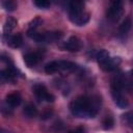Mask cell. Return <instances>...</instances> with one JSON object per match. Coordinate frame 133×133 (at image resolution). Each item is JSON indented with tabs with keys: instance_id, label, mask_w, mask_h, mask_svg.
Listing matches in <instances>:
<instances>
[{
	"instance_id": "cell-1",
	"label": "cell",
	"mask_w": 133,
	"mask_h": 133,
	"mask_svg": "<svg viewBox=\"0 0 133 133\" xmlns=\"http://www.w3.org/2000/svg\"><path fill=\"white\" fill-rule=\"evenodd\" d=\"M100 107L99 100L87 96L78 97L76 100L70 103V111L74 116L77 117H95L98 114Z\"/></svg>"
},
{
	"instance_id": "cell-2",
	"label": "cell",
	"mask_w": 133,
	"mask_h": 133,
	"mask_svg": "<svg viewBox=\"0 0 133 133\" xmlns=\"http://www.w3.org/2000/svg\"><path fill=\"white\" fill-rule=\"evenodd\" d=\"M123 11H124V9H123V2L119 1V0H115V1H112L110 6L107 8L106 17L111 22H116L122 17Z\"/></svg>"
},
{
	"instance_id": "cell-3",
	"label": "cell",
	"mask_w": 133,
	"mask_h": 133,
	"mask_svg": "<svg viewBox=\"0 0 133 133\" xmlns=\"http://www.w3.org/2000/svg\"><path fill=\"white\" fill-rule=\"evenodd\" d=\"M33 91H34L35 97L38 100L46 101V102H53L55 100V97L52 94H50L47 90L46 86L43 84H35L33 87Z\"/></svg>"
},
{
	"instance_id": "cell-4",
	"label": "cell",
	"mask_w": 133,
	"mask_h": 133,
	"mask_svg": "<svg viewBox=\"0 0 133 133\" xmlns=\"http://www.w3.org/2000/svg\"><path fill=\"white\" fill-rule=\"evenodd\" d=\"M111 96L113 99V102L115 103V105L121 108L124 109L126 107H128L129 102L127 100V98L123 95V89H118L115 87H111Z\"/></svg>"
},
{
	"instance_id": "cell-5",
	"label": "cell",
	"mask_w": 133,
	"mask_h": 133,
	"mask_svg": "<svg viewBox=\"0 0 133 133\" xmlns=\"http://www.w3.org/2000/svg\"><path fill=\"white\" fill-rule=\"evenodd\" d=\"M69 19L75 25L83 26L89 21V14L84 10L79 12H69Z\"/></svg>"
},
{
	"instance_id": "cell-6",
	"label": "cell",
	"mask_w": 133,
	"mask_h": 133,
	"mask_svg": "<svg viewBox=\"0 0 133 133\" xmlns=\"http://www.w3.org/2000/svg\"><path fill=\"white\" fill-rule=\"evenodd\" d=\"M82 46H83L82 41L79 37L73 35V36H70L66 42H64V44L62 45V48L70 52H78L82 49Z\"/></svg>"
},
{
	"instance_id": "cell-7",
	"label": "cell",
	"mask_w": 133,
	"mask_h": 133,
	"mask_svg": "<svg viewBox=\"0 0 133 133\" xmlns=\"http://www.w3.org/2000/svg\"><path fill=\"white\" fill-rule=\"evenodd\" d=\"M121 61L122 60L119 57H110L109 60H107L105 63L101 64L100 68H101V70H103L105 72H112V71H115L117 69Z\"/></svg>"
},
{
	"instance_id": "cell-8",
	"label": "cell",
	"mask_w": 133,
	"mask_h": 133,
	"mask_svg": "<svg viewBox=\"0 0 133 133\" xmlns=\"http://www.w3.org/2000/svg\"><path fill=\"white\" fill-rule=\"evenodd\" d=\"M22 102V97L19 92L15 91V92H11V94H8L6 96V99H5V103L8 104L10 107H18Z\"/></svg>"
},
{
	"instance_id": "cell-9",
	"label": "cell",
	"mask_w": 133,
	"mask_h": 133,
	"mask_svg": "<svg viewBox=\"0 0 133 133\" xmlns=\"http://www.w3.org/2000/svg\"><path fill=\"white\" fill-rule=\"evenodd\" d=\"M39 59H41V55L35 52H30V53H27L24 55V61L27 64V66H29V68L35 65L39 61Z\"/></svg>"
},
{
	"instance_id": "cell-10",
	"label": "cell",
	"mask_w": 133,
	"mask_h": 133,
	"mask_svg": "<svg viewBox=\"0 0 133 133\" xmlns=\"http://www.w3.org/2000/svg\"><path fill=\"white\" fill-rule=\"evenodd\" d=\"M7 44L11 48H20L23 44V36L20 33L14 34V35H8L7 38Z\"/></svg>"
},
{
	"instance_id": "cell-11",
	"label": "cell",
	"mask_w": 133,
	"mask_h": 133,
	"mask_svg": "<svg viewBox=\"0 0 133 133\" xmlns=\"http://www.w3.org/2000/svg\"><path fill=\"white\" fill-rule=\"evenodd\" d=\"M45 36V43H53L57 42L62 37L61 31H48L44 33Z\"/></svg>"
},
{
	"instance_id": "cell-12",
	"label": "cell",
	"mask_w": 133,
	"mask_h": 133,
	"mask_svg": "<svg viewBox=\"0 0 133 133\" xmlns=\"http://www.w3.org/2000/svg\"><path fill=\"white\" fill-rule=\"evenodd\" d=\"M84 2L80 0H74L69 3V12H79L84 10Z\"/></svg>"
},
{
	"instance_id": "cell-13",
	"label": "cell",
	"mask_w": 133,
	"mask_h": 133,
	"mask_svg": "<svg viewBox=\"0 0 133 133\" xmlns=\"http://www.w3.org/2000/svg\"><path fill=\"white\" fill-rule=\"evenodd\" d=\"M59 68L60 71H66V72H74L78 69V65L69 60H59Z\"/></svg>"
},
{
	"instance_id": "cell-14",
	"label": "cell",
	"mask_w": 133,
	"mask_h": 133,
	"mask_svg": "<svg viewBox=\"0 0 133 133\" xmlns=\"http://www.w3.org/2000/svg\"><path fill=\"white\" fill-rule=\"evenodd\" d=\"M23 113L27 117H34L37 114V108L32 103H26L23 108Z\"/></svg>"
},
{
	"instance_id": "cell-15",
	"label": "cell",
	"mask_w": 133,
	"mask_h": 133,
	"mask_svg": "<svg viewBox=\"0 0 133 133\" xmlns=\"http://www.w3.org/2000/svg\"><path fill=\"white\" fill-rule=\"evenodd\" d=\"M109 58H110L109 52H108L107 50H104V49H102V50L98 51V53L96 54V59H97V61H98L99 65H101V64L105 63L107 60H109Z\"/></svg>"
},
{
	"instance_id": "cell-16",
	"label": "cell",
	"mask_w": 133,
	"mask_h": 133,
	"mask_svg": "<svg viewBox=\"0 0 133 133\" xmlns=\"http://www.w3.org/2000/svg\"><path fill=\"white\" fill-rule=\"evenodd\" d=\"M60 71L59 68V60H54V61H50L45 65V72L47 74H54L56 72Z\"/></svg>"
},
{
	"instance_id": "cell-17",
	"label": "cell",
	"mask_w": 133,
	"mask_h": 133,
	"mask_svg": "<svg viewBox=\"0 0 133 133\" xmlns=\"http://www.w3.org/2000/svg\"><path fill=\"white\" fill-rule=\"evenodd\" d=\"M17 26V21L16 19L9 17L6 19L5 23H4V26H3V33L4 34H9V32Z\"/></svg>"
},
{
	"instance_id": "cell-18",
	"label": "cell",
	"mask_w": 133,
	"mask_h": 133,
	"mask_svg": "<svg viewBox=\"0 0 133 133\" xmlns=\"http://www.w3.org/2000/svg\"><path fill=\"white\" fill-rule=\"evenodd\" d=\"M131 27H132V21H131V19L128 17V18H126V19L122 22V24L119 25L118 31H119L121 34H126V33L129 32V30L131 29Z\"/></svg>"
},
{
	"instance_id": "cell-19",
	"label": "cell",
	"mask_w": 133,
	"mask_h": 133,
	"mask_svg": "<svg viewBox=\"0 0 133 133\" xmlns=\"http://www.w3.org/2000/svg\"><path fill=\"white\" fill-rule=\"evenodd\" d=\"M2 6H3V8H4L5 10H7V11H14V10L17 8L16 2H14V1H11V0H5V1H3V2H2Z\"/></svg>"
},
{
	"instance_id": "cell-20",
	"label": "cell",
	"mask_w": 133,
	"mask_h": 133,
	"mask_svg": "<svg viewBox=\"0 0 133 133\" xmlns=\"http://www.w3.org/2000/svg\"><path fill=\"white\" fill-rule=\"evenodd\" d=\"M43 23V20H42V18H39V17H35L33 20H31L30 22H29V26H28V29H30V30H36V28L41 25Z\"/></svg>"
},
{
	"instance_id": "cell-21",
	"label": "cell",
	"mask_w": 133,
	"mask_h": 133,
	"mask_svg": "<svg viewBox=\"0 0 133 133\" xmlns=\"http://www.w3.org/2000/svg\"><path fill=\"white\" fill-rule=\"evenodd\" d=\"M114 126V121L111 116H106L103 121V128L104 130H111Z\"/></svg>"
},
{
	"instance_id": "cell-22",
	"label": "cell",
	"mask_w": 133,
	"mask_h": 133,
	"mask_svg": "<svg viewBox=\"0 0 133 133\" xmlns=\"http://www.w3.org/2000/svg\"><path fill=\"white\" fill-rule=\"evenodd\" d=\"M33 4L41 9H47L51 5V3L47 0H35V1H33Z\"/></svg>"
},
{
	"instance_id": "cell-23",
	"label": "cell",
	"mask_w": 133,
	"mask_h": 133,
	"mask_svg": "<svg viewBox=\"0 0 133 133\" xmlns=\"http://www.w3.org/2000/svg\"><path fill=\"white\" fill-rule=\"evenodd\" d=\"M123 117H124L125 122H126L131 128H133V112H127V113H125V114L123 115Z\"/></svg>"
},
{
	"instance_id": "cell-24",
	"label": "cell",
	"mask_w": 133,
	"mask_h": 133,
	"mask_svg": "<svg viewBox=\"0 0 133 133\" xmlns=\"http://www.w3.org/2000/svg\"><path fill=\"white\" fill-rule=\"evenodd\" d=\"M126 87L133 90V71L130 72L129 76H126Z\"/></svg>"
},
{
	"instance_id": "cell-25",
	"label": "cell",
	"mask_w": 133,
	"mask_h": 133,
	"mask_svg": "<svg viewBox=\"0 0 133 133\" xmlns=\"http://www.w3.org/2000/svg\"><path fill=\"white\" fill-rule=\"evenodd\" d=\"M68 133H84V128H82V127H78V128H76V129L70 130Z\"/></svg>"
}]
</instances>
